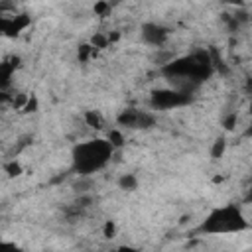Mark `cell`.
Segmentation results:
<instances>
[{"label": "cell", "mask_w": 252, "mask_h": 252, "mask_svg": "<svg viewBox=\"0 0 252 252\" xmlns=\"http://www.w3.org/2000/svg\"><path fill=\"white\" fill-rule=\"evenodd\" d=\"M112 146L106 140H89L83 142L75 148L73 152V161H75V169L83 175L94 173L100 167L106 165V161L112 156Z\"/></svg>", "instance_id": "obj_1"}, {"label": "cell", "mask_w": 252, "mask_h": 252, "mask_svg": "<svg viewBox=\"0 0 252 252\" xmlns=\"http://www.w3.org/2000/svg\"><path fill=\"white\" fill-rule=\"evenodd\" d=\"M248 228V220L246 217L240 213L238 207H222L213 211L207 220L203 222V230L207 232H215V234H224V232H238Z\"/></svg>", "instance_id": "obj_2"}, {"label": "cell", "mask_w": 252, "mask_h": 252, "mask_svg": "<svg viewBox=\"0 0 252 252\" xmlns=\"http://www.w3.org/2000/svg\"><path fill=\"white\" fill-rule=\"evenodd\" d=\"M150 102H152L154 108L167 110V108L181 106V104L189 102V94L187 93H181V91H175V89H158V91L152 93Z\"/></svg>", "instance_id": "obj_3"}, {"label": "cell", "mask_w": 252, "mask_h": 252, "mask_svg": "<svg viewBox=\"0 0 252 252\" xmlns=\"http://www.w3.org/2000/svg\"><path fill=\"white\" fill-rule=\"evenodd\" d=\"M118 124L126 128H152L156 124V116L148 110L140 108H126L118 114Z\"/></svg>", "instance_id": "obj_4"}, {"label": "cell", "mask_w": 252, "mask_h": 252, "mask_svg": "<svg viewBox=\"0 0 252 252\" xmlns=\"http://www.w3.org/2000/svg\"><path fill=\"white\" fill-rule=\"evenodd\" d=\"M167 37H169V30L163 28L161 24H154L152 22V24H144V28H142V39L148 45H154L158 49H161L165 45Z\"/></svg>", "instance_id": "obj_5"}, {"label": "cell", "mask_w": 252, "mask_h": 252, "mask_svg": "<svg viewBox=\"0 0 252 252\" xmlns=\"http://www.w3.org/2000/svg\"><path fill=\"white\" fill-rule=\"evenodd\" d=\"M83 118H85V124L91 126V128H94V130H102L104 128V118L100 116L98 110H87L83 114Z\"/></svg>", "instance_id": "obj_6"}, {"label": "cell", "mask_w": 252, "mask_h": 252, "mask_svg": "<svg viewBox=\"0 0 252 252\" xmlns=\"http://www.w3.org/2000/svg\"><path fill=\"white\" fill-rule=\"evenodd\" d=\"M106 142L112 146V150H116V148H122L124 146V136H122V132L118 128H112L108 132V136H106Z\"/></svg>", "instance_id": "obj_7"}, {"label": "cell", "mask_w": 252, "mask_h": 252, "mask_svg": "<svg viewBox=\"0 0 252 252\" xmlns=\"http://www.w3.org/2000/svg\"><path fill=\"white\" fill-rule=\"evenodd\" d=\"M118 185H120L122 189L134 191V189L138 187V179H136V175H132V173H126V175H122V177L118 179Z\"/></svg>", "instance_id": "obj_8"}, {"label": "cell", "mask_w": 252, "mask_h": 252, "mask_svg": "<svg viewBox=\"0 0 252 252\" xmlns=\"http://www.w3.org/2000/svg\"><path fill=\"white\" fill-rule=\"evenodd\" d=\"M20 110L26 112V114L35 112V110H37V98H35L33 94H28V98H26V102H24V106H22Z\"/></svg>", "instance_id": "obj_9"}, {"label": "cell", "mask_w": 252, "mask_h": 252, "mask_svg": "<svg viewBox=\"0 0 252 252\" xmlns=\"http://www.w3.org/2000/svg\"><path fill=\"white\" fill-rule=\"evenodd\" d=\"M4 171H6L10 177H18V175L22 173V165H20V163L14 159V161H8V163L4 165Z\"/></svg>", "instance_id": "obj_10"}, {"label": "cell", "mask_w": 252, "mask_h": 252, "mask_svg": "<svg viewBox=\"0 0 252 252\" xmlns=\"http://www.w3.org/2000/svg\"><path fill=\"white\" fill-rule=\"evenodd\" d=\"M224 146H226V142H224V138H219L217 142H215V146H213V150H211V156L215 158V159H219L222 154H224Z\"/></svg>", "instance_id": "obj_11"}, {"label": "cell", "mask_w": 252, "mask_h": 252, "mask_svg": "<svg viewBox=\"0 0 252 252\" xmlns=\"http://www.w3.org/2000/svg\"><path fill=\"white\" fill-rule=\"evenodd\" d=\"M0 252H22L18 244L10 242V240H0Z\"/></svg>", "instance_id": "obj_12"}, {"label": "cell", "mask_w": 252, "mask_h": 252, "mask_svg": "<svg viewBox=\"0 0 252 252\" xmlns=\"http://www.w3.org/2000/svg\"><path fill=\"white\" fill-rule=\"evenodd\" d=\"M114 232H116V224H114L112 220H106V222H104V236H106V238H112Z\"/></svg>", "instance_id": "obj_13"}, {"label": "cell", "mask_w": 252, "mask_h": 252, "mask_svg": "<svg viewBox=\"0 0 252 252\" xmlns=\"http://www.w3.org/2000/svg\"><path fill=\"white\" fill-rule=\"evenodd\" d=\"M94 14H98V16H104V12L106 10H110V4H106V2H98V4H94Z\"/></svg>", "instance_id": "obj_14"}]
</instances>
